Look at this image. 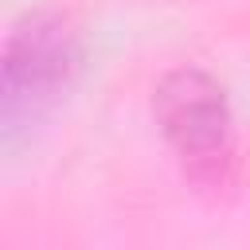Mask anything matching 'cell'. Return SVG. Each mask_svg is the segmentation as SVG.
<instances>
[{"mask_svg":"<svg viewBox=\"0 0 250 250\" xmlns=\"http://www.w3.org/2000/svg\"><path fill=\"white\" fill-rule=\"evenodd\" d=\"M152 117L195 184L219 188L234 172V113L227 90L203 66H172L152 86Z\"/></svg>","mask_w":250,"mask_h":250,"instance_id":"1","label":"cell"},{"mask_svg":"<svg viewBox=\"0 0 250 250\" xmlns=\"http://www.w3.org/2000/svg\"><path fill=\"white\" fill-rule=\"evenodd\" d=\"M78 70V35L55 12L23 16L4 43L0 59V102H4V129L16 133L20 121L43 113L74 78Z\"/></svg>","mask_w":250,"mask_h":250,"instance_id":"2","label":"cell"}]
</instances>
